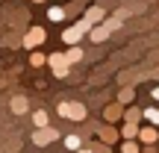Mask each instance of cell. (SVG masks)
I'll return each mask as SVG.
<instances>
[{
	"mask_svg": "<svg viewBox=\"0 0 159 153\" xmlns=\"http://www.w3.org/2000/svg\"><path fill=\"white\" fill-rule=\"evenodd\" d=\"M124 15H127V12H118L115 18H109V21H103L100 27H94V29H91V41H103L109 33H112V29H118L121 21H124Z\"/></svg>",
	"mask_w": 159,
	"mask_h": 153,
	"instance_id": "1",
	"label": "cell"
},
{
	"mask_svg": "<svg viewBox=\"0 0 159 153\" xmlns=\"http://www.w3.org/2000/svg\"><path fill=\"white\" fill-rule=\"evenodd\" d=\"M89 29H91V24H89V21L83 18L80 24H74V27H68V29L62 33V41H65V44H77V41L83 38V35L89 33Z\"/></svg>",
	"mask_w": 159,
	"mask_h": 153,
	"instance_id": "2",
	"label": "cell"
},
{
	"mask_svg": "<svg viewBox=\"0 0 159 153\" xmlns=\"http://www.w3.org/2000/svg\"><path fill=\"white\" fill-rule=\"evenodd\" d=\"M59 115L68 121H85V106L83 103H59Z\"/></svg>",
	"mask_w": 159,
	"mask_h": 153,
	"instance_id": "3",
	"label": "cell"
},
{
	"mask_svg": "<svg viewBox=\"0 0 159 153\" xmlns=\"http://www.w3.org/2000/svg\"><path fill=\"white\" fill-rule=\"evenodd\" d=\"M56 138H59V133L53 130V127H35V133H33V142L39 144V147H44V144L56 142Z\"/></svg>",
	"mask_w": 159,
	"mask_h": 153,
	"instance_id": "4",
	"label": "cell"
},
{
	"mask_svg": "<svg viewBox=\"0 0 159 153\" xmlns=\"http://www.w3.org/2000/svg\"><path fill=\"white\" fill-rule=\"evenodd\" d=\"M47 65H50V71H53V74H56V77H68V56H65V53H53V56L50 59H47Z\"/></svg>",
	"mask_w": 159,
	"mask_h": 153,
	"instance_id": "5",
	"label": "cell"
},
{
	"mask_svg": "<svg viewBox=\"0 0 159 153\" xmlns=\"http://www.w3.org/2000/svg\"><path fill=\"white\" fill-rule=\"evenodd\" d=\"M44 38H47V33H44V29H41V27H33V29L27 33V38H24V47H39Z\"/></svg>",
	"mask_w": 159,
	"mask_h": 153,
	"instance_id": "6",
	"label": "cell"
},
{
	"mask_svg": "<svg viewBox=\"0 0 159 153\" xmlns=\"http://www.w3.org/2000/svg\"><path fill=\"white\" fill-rule=\"evenodd\" d=\"M103 118H106L109 124H115L118 118H124V109H121V103H112V106H106V112H103Z\"/></svg>",
	"mask_w": 159,
	"mask_h": 153,
	"instance_id": "7",
	"label": "cell"
},
{
	"mask_svg": "<svg viewBox=\"0 0 159 153\" xmlns=\"http://www.w3.org/2000/svg\"><path fill=\"white\" fill-rule=\"evenodd\" d=\"M27 106H30V103H27V97H24V94H15V97H12V112H15V115H24V112H27Z\"/></svg>",
	"mask_w": 159,
	"mask_h": 153,
	"instance_id": "8",
	"label": "cell"
},
{
	"mask_svg": "<svg viewBox=\"0 0 159 153\" xmlns=\"http://www.w3.org/2000/svg\"><path fill=\"white\" fill-rule=\"evenodd\" d=\"M139 138H142L144 144H156V127H144V130H139Z\"/></svg>",
	"mask_w": 159,
	"mask_h": 153,
	"instance_id": "9",
	"label": "cell"
},
{
	"mask_svg": "<svg viewBox=\"0 0 159 153\" xmlns=\"http://www.w3.org/2000/svg\"><path fill=\"white\" fill-rule=\"evenodd\" d=\"M83 18H85V21H89V24H91V27H94L97 21H103V9H100V6H91V9L85 12Z\"/></svg>",
	"mask_w": 159,
	"mask_h": 153,
	"instance_id": "10",
	"label": "cell"
},
{
	"mask_svg": "<svg viewBox=\"0 0 159 153\" xmlns=\"http://www.w3.org/2000/svg\"><path fill=\"white\" fill-rule=\"evenodd\" d=\"M100 138H103L106 144L118 142V130H115V127H100Z\"/></svg>",
	"mask_w": 159,
	"mask_h": 153,
	"instance_id": "11",
	"label": "cell"
},
{
	"mask_svg": "<svg viewBox=\"0 0 159 153\" xmlns=\"http://www.w3.org/2000/svg\"><path fill=\"white\" fill-rule=\"evenodd\" d=\"M124 118L133 121V124H139V118H144V109H136V106H133V109H127V112H124Z\"/></svg>",
	"mask_w": 159,
	"mask_h": 153,
	"instance_id": "12",
	"label": "cell"
},
{
	"mask_svg": "<svg viewBox=\"0 0 159 153\" xmlns=\"http://www.w3.org/2000/svg\"><path fill=\"white\" fill-rule=\"evenodd\" d=\"M133 97H136L133 85H124V88H121V94H118V100H121V103H133Z\"/></svg>",
	"mask_w": 159,
	"mask_h": 153,
	"instance_id": "13",
	"label": "cell"
},
{
	"mask_svg": "<svg viewBox=\"0 0 159 153\" xmlns=\"http://www.w3.org/2000/svg\"><path fill=\"white\" fill-rule=\"evenodd\" d=\"M124 138H139V124L127 121V127H124Z\"/></svg>",
	"mask_w": 159,
	"mask_h": 153,
	"instance_id": "14",
	"label": "cell"
},
{
	"mask_svg": "<svg viewBox=\"0 0 159 153\" xmlns=\"http://www.w3.org/2000/svg\"><path fill=\"white\" fill-rule=\"evenodd\" d=\"M65 56H68V62H80V59H83V50H80V47H74V44H71V47H68V53H65Z\"/></svg>",
	"mask_w": 159,
	"mask_h": 153,
	"instance_id": "15",
	"label": "cell"
},
{
	"mask_svg": "<svg viewBox=\"0 0 159 153\" xmlns=\"http://www.w3.org/2000/svg\"><path fill=\"white\" fill-rule=\"evenodd\" d=\"M33 121H35V127H47V112H44V109H39V112L33 115Z\"/></svg>",
	"mask_w": 159,
	"mask_h": 153,
	"instance_id": "16",
	"label": "cell"
},
{
	"mask_svg": "<svg viewBox=\"0 0 159 153\" xmlns=\"http://www.w3.org/2000/svg\"><path fill=\"white\" fill-rule=\"evenodd\" d=\"M144 118H148L153 127H159V109H144Z\"/></svg>",
	"mask_w": 159,
	"mask_h": 153,
	"instance_id": "17",
	"label": "cell"
},
{
	"mask_svg": "<svg viewBox=\"0 0 159 153\" xmlns=\"http://www.w3.org/2000/svg\"><path fill=\"white\" fill-rule=\"evenodd\" d=\"M121 153H139V144L133 142V138H127V142L121 144Z\"/></svg>",
	"mask_w": 159,
	"mask_h": 153,
	"instance_id": "18",
	"label": "cell"
},
{
	"mask_svg": "<svg viewBox=\"0 0 159 153\" xmlns=\"http://www.w3.org/2000/svg\"><path fill=\"white\" fill-rule=\"evenodd\" d=\"M65 147L68 150H80V136H68L65 138Z\"/></svg>",
	"mask_w": 159,
	"mask_h": 153,
	"instance_id": "19",
	"label": "cell"
},
{
	"mask_svg": "<svg viewBox=\"0 0 159 153\" xmlns=\"http://www.w3.org/2000/svg\"><path fill=\"white\" fill-rule=\"evenodd\" d=\"M47 15H50V21H62V18H65V9H59V6H53V9L47 12Z\"/></svg>",
	"mask_w": 159,
	"mask_h": 153,
	"instance_id": "20",
	"label": "cell"
},
{
	"mask_svg": "<svg viewBox=\"0 0 159 153\" xmlns=\"http://www.w3.org/2000/svg\"><path fill=\"white\" fill-rule=\"evenodd\" d=\"M30 62H33L35 68H41V65H44V56H41V53H33V59H30Z\"/></svg>",
	"mask_w": 159,
	"mask_h": 153,
	"instance_id": "21",
	"label": "cell"
},
{
	"mask_svg": "<svg viewBox=\"0 0 159 153\" xmlns=\"http://www.w3.org/2000/svg\"><path fill=\"white\" fill-rule=\"evenodd\" d=\"M150 97H153V100H159V85H156L153 91H150Z\"/></svg>",
	"mask_w": 159,
	"mask_h": 153,
	"instance_id": "22",
	"label": "cell"
},
{
	"mask_svg": "<svg viewBox=\"0 0 159 153\" xmlns=\"http://www.w3.org/2000/svg\"><path fill=\"white\" fill-rule=\"evenodd\" d=\"M77 153H91V150H77Z\"/></svg>",
	"mask_w": 159,
	"mask_h": 153,
	"instance_id": "23",
	"label": "cell"
},
{
	"mask_svg": "<svg viewBox=\"0 0 159 153\" xmlns=\"http://www.w3.org/2000/svg\"><path fill=\"white\" fill-rule=\"evenodd\" d=\"M153 77H156V79H159V71H156V74H153Z\"/></svg>",
	"mask_w": 159,
	"mask_h": 153,
	"instance_id": "24",
	"label": "cell"
}]
</instances>
